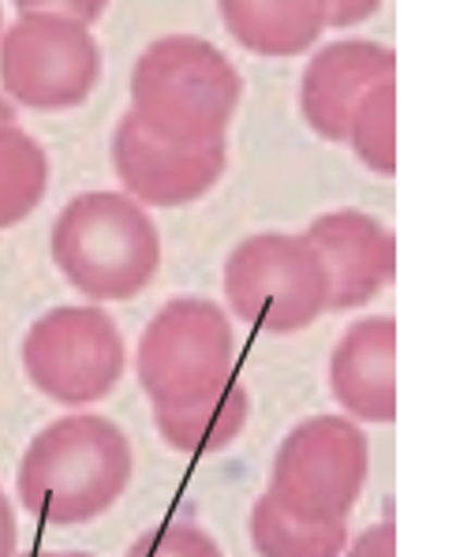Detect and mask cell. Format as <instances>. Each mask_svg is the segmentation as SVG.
Listing matches in <instances>:
<instances>
[{"mask_svg": "<svg viewBox=\"0 0 456 557\" xmlns=\"http://www.w3.org/2000/svg\"><path fill=\"white\" fill-rule=\"evenodd\" d=\"M132 468V442L113 419L75 411L30 438L15 468V494L41 524L83 528L124 498Z\"/></svg>", "mask_w": 456, "mask_h": 557, "instance_id": "cell-1", "label": "cell"}, {"mask_svg": "<svg viewBox=\"0 0 456 557\" xmlns=\"http://www.w3.org/2000/svg\"><path fill=\"white\" fill-rule=\"evenodd\" d=\"M244 98V75L199 34L150 41L132 67V113L146 132L176 147L225 143Z\"/></svg>", "mask_w": 456, "mask_h": 557, "instance_id": "cell-2", "label": "cell"}, {"mask_svg": "<svg viewBox=\"0 0 456 557\" xmlns=\"http://www.w3.org/2000/svg\"><path fill=\"white\" fill-rule=\"evenodd\" d=\"M49 251L67 285L94 304H127L161 270L158 225L124 191L75 195L60 210Z\"/></svg>", "mask_w": 456, "mask_h": 557, "instance_id": "cell-3", "label": "cell"}, {"mask_svg": "<svg viewBox=\"0 0 456 557\" xmlns=\"http://www.w3.org/2000/svg\"><path fill=\"white\" fill-rule=\"evenodd\" d=\"M229 311L262 333H299L330 311V281L307 236L258 233L225 259Z\"/></svg>", "mask_w": 456, "mask_h": 557, "instance_id": "cell-4", "label": "cell"}, {"mask_svg": "<svg viewBox=\"0 0 456 557\" xmlns=\"http://www.w3.org/2000/svg\"><path fill=\"white\" fill-rule=\"evenodd\" d=\"M23 374L60 408H90L124 379L127 348L116 319L98 304L53 307L27 330Z\"/></svg>", "mask_w": 456, "mask_h": 557, "instance_id": "cell-5", "label": "cell"}, {"mask_svg": "<svg viewBox=\"0 0 456 557\" xmlns=\"http://www.w3.org/2000/svg\"><path fill=\"white\" fill-rule=\"evenodd\" d=\"M371 475V442L348 416H311L273 453L270 486L288 512L307 520H348Z\"/></svg>", "mask_w": 456, "mask_h": 557, "instance_id": "cell-6", "label": "cell"}, {"mask_svg": "<svg viewBox=\"0 0 456 557\" xmlns=\"http://www.w3.org/2000/svg\"><path fill=\"white\" fill-rule=\"evenodd\" d=\"M236 333L229 311L199 296L169 299L139 337L135 374L150 405L202 397L236 374Z\"/></svg>", "mask_w": 456, "mask_h": 557, "instance_id": "cell-7", "label": "cell"}, {"mask_svg": "<svg viewBox=\"0 0 456 557\" xmlns=\"http://www.w3.org/2000/svg\"><path fill=\"white\" fill-rule=\"evenodd\" d=\"M101 79V49L86 23L60 15H20L0 34V87L15 109L67 113Z\"/></svg>", "mask_w": 456, "mask_h": 557, "instance_id": "cell-8", "label": "cell"}, {"mask_svg": "<svg viewBox=\"0 0 456 557\" xmlns=\"http://www.w3.org/2000/svg\"><path fill=\"white\" fill-rule=\"evenodd\" d=\"M229 165L225 143H206V147H176L158 139L153 132L132 113L120 116L113 132V169L135 202L146 210H176V206L199 202L213 191Z\"/></svg>", "mask_w": 456, "mask_h": 557, "instance_id": "cell-9", "label": "cell"}, {"mask_svg": "<svg viewBox=\"0 0 456 557\" xmlns=\"http://www.w3.org/2000/svg\"><path fill=\"white\" fill-rule=\"evenodd\" d=\"M304 236L330 281V311H359L397 277V236L374 213H318Z\"/></svg>", "mask_w": 456, "mask_h": 557, "instance_id": "cell-10", "label": "cell"}, {"mask_svg": "<svg viewBox=\"0 0 456 557\" xmlns=\"http://www.w3.org/2000/svg\"><path fill=\"white\" fill-rule=\"evenodd\" d=\"M397 79V53L371 38H341L318 49L299 79V109L307 127L325 143H344L348 120L363 94Z\"/></svg>", "mask_w": 456, "mask_h": 557, "instance_id": "cell-11", "label": "cell"}, {"mask_svg": "<svg viewBox=\"0 0 456 557\" xmlns=\"http://www.w3.org/2000/svg\"><path fill=\"white\" fill-rule=\"evenodd\" d=\"M330 393L359 426L397 419V319L367 314L341 333L330 356Z\"/></svg>", "mask_w": 456, "mask_h": 557, "instance_id": "cell-12", "label": "cell"}, {"mask_svg": "<svg viewBox=\"0 0 456 557\" xmlns=\"http://www.w3.org/2000/svg\"><path fill=\"white\" fill-rule=\"evenodd\" d=\"M251 419V393L232 374L218 389L202 393V397L180 400V405H153V426H158L161 442L169 449L184 453V457H206V453H221L239 442Z\"/></svg>", "mask_w": 456, "mask_h": 557, "instance_id": "cell-13", "label": "cell"}, {"mask_svg": "<svg viewBox=\"0 0 456 557\" xmlns=\"http://www.w3.org/2000/svg\"><path fill=\"white\" fill-rule=\"evenodd\" d=\"M221 23L255 57H299L322 38V0H218Z\"/></svg>", "mask_w": 456, "mask_h": 557, "instance_id": "cell-14", "label": "cell"}, {"mask_svg": "<svg viewBox=\"0 0 456 557\" xmlns=\"http://www.w3.org/2000/svg\"><path fill=\"white\" fill-rule=\"evenodd\" d=\"M348 539V520L296 517L270 494H258L251 509V546L258 557H341Z\"/></svg>", "mask_w": 456, "mask_h": 557, "instance_id": "cell-15", "label": "cell"}, {"mask_svg": "<svg viewBox=\"0 0 456 557\" xmlns=\"http://www.w3.org/2000/svg\"><path fill=\"white\" fill-rule=\"evenodd\" d=\"M49 191V153L20 124L0 127V233L27 221Z\"/></svg>", "mask_w": 456, "mask_h": 557, "instance_id": "cell-16", "label": "cell"}, {"mask_svg": "<svg viewBox=\"0 0 456 557\" xmlns=\"http://www.w3.org/2000/svg\"><path fill=\"white\" fill-rule=\"evenodd\" d=\"M344 143L374 176L397 173V79H385L363 94L348 120Z\"/></svg>", "mask_w": 456, "mask_h": 557, "instance_id": "cell-17", "label": "cell"}, {"mask_svg": "<svg viewBox=\"0 0 456 557\" xmlns=\"http://www.w3.org/2000/svg\"><path fill=\"white\" fill-rule=\"evenodd\" d=\"M124 557H225L221 543L192 520H165L143 531Z\"/></svg>", "mask_w": 456, "mask_h": 557, "instance_id": "cell-18", "label": "cell"}, {"mask_svg": "<svg viewBox=\"0 0 456 557\" xmlns=\"http://www.w3.org/2000/svg\"><path fill=\"white\" fill-rule=\"evenodd\" d=\"M20 15H60V20L75 23H98L106 15L109 0H15Z\"/></svg>", "mask_w": 456, "mask_h": 557, "instance_id": "cell-19", "label": "cell"}, {"mask_svg": "<svg viewBox=\"0 0 456 557\" xmlns=\"http://www.w3.org/2000/svg\"><path fill=\"white\" fill-rule=\"evenodd\" d=\"M341 557H397V524L378 520V524L363 528L356 539H348Z\"/></svg>", "mask_w": 456, "mask_h": 557, "instance_id": "cell-20", "label": "cell"}, {"mask_svg": "<svg viewBox=\"0 0 456 557\" xmlns=\"http://www.w3.org/2000/svg\"><path fill=\"white\" fill-rule=\"evenodd\" d=\"M378 8H382V0H322V23L333 30H348L374 20Z\"/></svg>", "mask_w": 456, "mask_h": 557, "instance_id": "cell-21", "label": "cell"}, {"mask_svg": "<svg viewBox=\"0 0 456 557\" xmlns=\"http://www.w3.org/2000/svg\"><path fill=\"white\" fill-rule=\"evenodd\" d=\"M20 554V520H15V505L0 486V557Z\"/></svg>", "mask_w": 456, "mask_h": 557, "instance_id": "cell-22", "label": "cell"}, {"mask_svg": "<svg viewBox=\"0 0 456 557\" xmlns=\"http://www.w3.org/2000/svg\"><path fill=\"white\" fill-rule=\"evenodd\" d=\"M4 124H20V109H15L4 94H0V127H4Z\"/></svg>", "mask_w": 456, "mask_h": 557, "instance_id": "cell-23", "label": "cell"}, {"mask_svg": "<svg viewBox=\"0 0 456 557\" xmlns=\"http://www.w3.org/2000/svg\"><path fill=\"white\" fill-rule=\"evenodd\" d=\"M15 557H90V554H75V550H34V554H15Z\"/></svg>", "mask_w": 456, "mask_h": 557, "instance_id": "cell-24", "label": "cell"}, {"mask_svg": "<svg viewBox=\"0 0 456 557\" xmlns=\"http://www.w3.org/2000/svg\"><path fill=\"white\" fill-rule=\"evenodd\" d=\"M0 30H4V12H0Z\"/></svg>", "mask_w": 456, "mask_h": 557, "instance_id": "cell-25", "label": "cell"}]
</instances>
